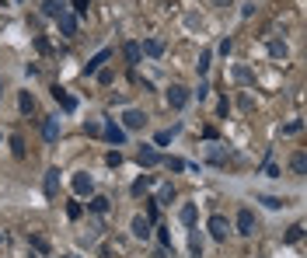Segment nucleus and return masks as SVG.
<instances>
[{"label":"nucleus","mask_w":307,"mask_h":258,"mask_svg":"<svg viewBox=\"0 0 307 258\" xmlns=\"http://www.w3.org/2000/svg\"><path fill=\"white\" fill-rule=\"evenodd\" d=\"M206 230H210L216 241H224L227 238V230H230V223H227V217H220V213H213L210 217V223H206Z\"/></svg>","instance_id":"f257e3e1"},{"label":"nucleus","mask_w":307,"mask_h":258,"mask_svg":"<svg viewBox=\"0 0 307 258\" xmlns=\"http://www.w3.org/2000/svg\"><path fill=\"white\" fill-rule=\"evenodd\" d=\"M101 133H105V139H108L112 147H122V143H126V129H122V126H115V119L105 122V129H101Z\"/></svg>","instance_id":"f03ea898"},{"label":"nucleus","mask_w":307,"mask_h":258,"mask_svg":"<svg viewBox=\"0 0 307 258\" xmlns=\"http://www.w3.org/2000/svg\"><path fill=\"white\" fill-rule=\"evenodd\" d=\"M70 185H74L77 196H95V181H91V175H87V171L74 175V181H70Z\"/></svg>","instance_id":"7ed1b4c3"},{"label":"nucleus","mask_w":307,"mask_h":258,"mask_svg":"<svg viewBox=\"0 0 307 258\" xmlns=\"http://www.w3.org/2000/svg\"><path fill=\"white\" fill-rule=\"evenodd\" d=\"M164 98H168V105H171V108H185V101H189V91H185L182 84H171Z\"/></svg>","instance_id":"20e7f679"},{"label":"nucleus","mask_w":307,"mask_h":258,"mask_svg":"<svg viewBox=\"0 0 307 258\" xmlns=\"http://www.w3.org/2000/svg\"><path fill=\"white\" fill-rule=\"evenodd\" d=\"M237 234H245V238L255 234V213L251 209H237Z\"/></svg>","instance_id":"39448f33"},{"label":"nucleus","mask_w":307,"mask_h":258,"mask_svg":"<svg viewBox=\"0 0 307 258\" xmlns=\"http://www.w3.org/2000/svg\"><path fill=\"white\" fill-rule=\"evenodd\" d=\"M122 126H126V129H143V126H147V115H143L140 108H126V115H122Z\"/></svg>","instance_id":"423d86ee"},{"label":"nucleus","mask_w":307,"mask_h":258,"mask_svg":"<svg viewBox=\"0 0 307 258\" xmlns=\"http://www.w3.org/2000/svg\"><path fill=\"white\" fill-rule=\"evenodd\" d=\"M42 189H46V196H49V199H56V192H59V168H49V171H46Z\"/></svg>","instance_id":"0eeeda50"},{"label":"nucleus","mask_w":307,"mask_h":258,"mask_svg":"<svg viewBox=\"0 0 307 258\" xmlns=\"http://www.w3.org/2000/svg\"><path fill=\"white\" fill-rule=\"evenodd\" d=\"M108 56H112V49H101V53H95L91 60L84 63V77H87V74H98V70H101V63L108 60Z\"/></svg>","instance_id":"6e6552de"},{"label":"nucleus","mask_w":307,"mask_h":258,"mask_svg":"<svg viewBox=\"0 0 307 258\" xmlns=\"http://www.w3.org/2000/svg\"><path fill=\"white\" fill-rule=\"evenodd\" d=\"M136 160H140V168H154V164H161V154H157L154 147H140Z\"/></svg>","instance_id":"1a4fd4ad"},{"label":"nucleus","mask_w":307,"mask_h":258,"mask_svg":"<svg viewBox=\"0 0 307 258\" xmlns=\"http://www.w3.org/2000/svg\"><path fill=\"white\" fill-rule=\"evenodd\" d=\"M56 25H59L63 35H77V14H67V11H63V14L56 18Z\"/></svg>","instance_id":"9d476101"},{"label":"nucleus","mask_w":307,"mask_h":258,"mask_svg":"<svg viewBox=\"0 0 307 258\" xmlns=\"http://www.w3.org/2000/svg\"><path fill=\"white\" fill-rule=\"evenodd\" d=\"M53 98L59 101V108H63V112H74V108H77V98H70V95H67V91H63L59 84L53 87Z\"/></svg>","instance_id":"9b49d317"},{"label":"nucleus","mask_w":307,"mask_h":258,"mask_svg":"<svg viewBox=\"0 0 307 258\" xmlns=\"http://www.w3.org/2000/svg\"><path fill=\"white\" fill-rule=\"evenodd\" d=\"M133 238H140V241L150 238V220L147 217H133Z\"/></svg>","instance_id":"f8f14e48"},{"label":"nucleus","mask_w":307,"mask_h":258,"mask_svg":"<svg viewBox=\"0 0 307 258\" xmlns=\"http://www.w3.org/2000/svg\"><path fill=\"white\" fill-rule=\"evenodd\" d=\"M42 136H46V143H56V139H59V119H46Z\"/></svg>","instance_id":"ddd939ff"},{"label":"nucleus","mask_w":307,"mask_h":258,"mask_svg":"<svg viewBox=\"0 0 307 258\" xmlns=\"http://www.w3.org/2000/svg\"><path fill=\"white\" fill-rule=\"evenodd\" d=\"M140 49H143L147 56H154V60H157V56H164V42H161V39H147Z\"/></svg>","instance_id":"4468645a"},{"label":"nucleus","mask_w":307,"mask_h":258,"mask_svg":"<svg viewBox=\"0 0 307 258\" xmlns=\"http://www.w3.org/2000/svg\"><path fill=\"white\" fill-rule=\"evenodd\" d=\"M122 53H126V63H140V56H143V49H140V42H126V49H122Z\"/></svg>","instance_id":"2eb2a0df"},{"label":"nucleus","mask_w":307,"mask_h":258,"mask_svg":"<svg viewBox=\"0 0 307 258\" xmlns=\"http://www.w3.org/2000/svg\"><path fill=\"white\" fill-rule=\"evenodd\" d=\"M290 171H293V175H307V157L304 154H293V157H290Z\"/></svg>","instance_id":"dca6fc26"},{"label":"nucleus","mask_w":307,"mask_h":258,"mask_svg":"<svg viewBox=\"0 0 307 258\" xmlns=\"http://www.w3.org/2000/svg\"><path fill=\"white\" fill-rule=\"evenodd\" d=\"M178 220H182L185 227H195V206L185 202V206H182V213H178Z\"/></svg>","instance_id":"f3484780"},{"label":"nucleus","mask_w":307,"mask_h":258,"mask_svg":"<svg viewBox=\"0 0 307 258\" xmlns=\"http://www.w3.org/2000/svg\"><path fill=\"white\" fill-rule=\"evenodd\" d=\"M189 251H192V258H203V238H199V230L189 234Z\"/></svg>","instance_id":"a211bd4d"},{"label":"nucleus","mask_w":307,"mask_h":258,"mask_svg":"<svg viewBox=\"0 0 307 258\" xmlns=\"http://www.w3.org/2000/svg\"><path fill=\"white\" fill-rule=\"evenodd\" d=\"M42 14H46V18H59V14H63V4H59V0H46V4H42Z\"/></svg>","instance_id":"6ab92c4d"},{"label":"nucleus","mask_w":307,"mask_h":258,"mask_svg":"<svg viewBox=\"0 0 307 258\" xmlns=\"http://www.w3.org/2000/svg\"><path fill=\"white\" fill-rule=\"evenodd\" d=\"M18 108H21V115H32L35 101H32V95H28V91H21V95H18Z\"/></svg>","instance_id":"aec40b11"},{"label":"nucleus","mask_w":307,"mask_h":258,"mask_svg":"<svg viewBox=\"0 0 307 258\" xmlns=\"http://www.w3.org/2000/svg\"><path fill=\"white\" fill-rule=\"evenodd\" d=\"M171 199H174V189H171V185H161V189H157V199H154V202H157V206H168Z\"/></svg>","instance_id":"412c9836"},{"label":"nucleus","mask_w":307,"mask_h":258,"mask_svg":"<svg viewBox=\"0 0 307 258\" xmlns=\"http://www.w3.org/2000/svg\"><path fill=\"white\" fill-rule=\"evenodd\" d=\"M150 185H154V181L147 178V175H143V178H136V181H133V189H129V192H133V196L140 199V196H143V192H147V189H150Z\"/></svg>","instance_id":"4be33fe9"},{"label":"nucleus","mask_w":307,"mask_h":258,"mask_svg":"<svg viewBox=\"0 0 307 258\" xmlns=\"http://www.w3.org/2000/svg\"><path fill=\"white\" fill-rule=\"evenodd\" d=\"M269 56H276V60H287V42H269Z\"/></svg>","instance_id":"5701e85b"},{"label":"nucleus","mask_w":307,"mask_h":258,"mask_svg":"<svg viewBox=\"0 0 307 258\" xmlns=\"http://www.w3.org/2000/svg\"><path fill=\"white\" fill-rule=\"evenodd\" d=\"M174 133H178V129H161V133L154 136V147H168V143H171V136H174Z\"/></svg>","instance_id":"b1692460"},{"label":"nucleus","mask_w":307,"mask_h":258,"mask_svg":"<svg viewBox=\"0 0 307 258\" xmlns=\"http://www.w3.org/2000/svg\"><path fill=\"white\" fill-rule=\"evenodd\" d=\"M300 238H304V223H293V227L287 230V244H297Z\"/></svg>","instance_id":"393cba45"},{"label":"nucleus","mask_w":307,"mask_h":258,"mask_svg":"<svg viewBox=\"0 0 307 258\" xmlns=\"http://www.w3.org/2000/svg\"><path fill=\"white\" fill-rule=\"evenodd\" d=\"M258 202H262V206H269V209H283V206H287L279 196H258Z\"/></svg>","instance_id":"a878e982"},{"label":"nucleus","mask_w":307,"mask_h":258,"mask_svg":"<svg viewBox=\"0 0 307 258\" xmlns=\"http://www.w3.org/2000/svg\"><path fill=\"white\" fill-rule=\"evenodd\" d=\"M234 80H237V84H251L255 77H251L248 66H234Z\"/></svg>","instance_id":"bb28decb"},{"label":"nucleus","mask_w":307,"mask_h":258,"mask_svg":"<svg viewBox=\"0 0 307 258\" xmlns=\"http://www.w3.org/2000/svg\"><path fill=\"white\" fill-rule=\"evenodd\" d=\"M164 168H168V171H185L189 164H185L182 157H164Z\"/></svg>","instance_id":"cd10ccee"},{"label":"nucleus","mask_w":307,"mask_h":258,"mask_svg":"<svg viewBox=\"0 0 307 258\" xmlns=\"http://www.w3.org/2000/svg\"><path fill=\"white\" fill-rule=\"evenodd\" d=\"M87 206H91L95 213H105V209H108V199H105V196H91V202H87Z\"/></svg>","instance_id":"c85d7f7f"},{"label":"nucleus","mask_w":307,"mask_h":258,"mask_svg":"<svg viewBox=\"0 0 307 258\" xmlns=\"http://www.w3.org/2000/svg\"><path fill=\"white\" fill-rule=\"evenodd\" d=\"M210 53H199V63H195V70H199V74H206V70H210Z\"/></svg>","instance_id":"c756f323"},{"label":"nucleus","mask_w":307,"mask_h":258,"mask_svg":"<svg viewBox=\"0 0 307 258\" xmlns=\"http://www.w3.org/2000/svg\"><path fill=\"white\" fill-rule=\"evenodd\" d=\"M84 133L87 136H101V122H84Z\"/></svg>","instance_id":"7c9ffc66"},{"label":"nucleus","mask_w":307,"mask_h":258,"mask_svg":"<svg viewBox=\"0 0 307 258\" xmlns=\"http://www.w3.org/2000/svg\"><path fill=\"white\" fill-rule=\"evenodd\" d=\"M262 171H266L269 178H279V164H276V160H266V168H262Z\"/></svg>","instance_id":"2f4dec72"},{"label":"nucleus","mask_w":307,"mask_h":258,"mask_svg":"<svg viewBox=\"0 0 307 258\" xmlns=\"http://www.w3.org/2000/svg\"><path fill=\"white\" fill-rule=\"evenodd\" d=\"M11 147H14L18 157H25V139H21V136H11Z\"/></svg>","instance_id":"473e14b6"},{"label":"nucleus","mask_w":307,"mask_h":258,"mask_svg":"<svg viewBox=\"0 0 307 258\" xmlns=\"http://www.w3.org/2000/svg\"><path fill=\"white\" fill-rule=\"evenodd\" d=\"M105 164H108V168H119V164H122V154H119V150H112V154L105 157Z\"/></svg>","instance_id":"72a5a7b5"},{"label":"nucleus","mask_w":307,"mask_h":258,"mask_svg":"<svg viewBox=\"0 0 307 258\" xmlns=\"http://www.w3.org/2000/svg\"><path fill=\"white\" fill-rule=\"evenodd\" d=\"M300 126H304L300 119H297V122H287V126H283V133H287V136H290V133H300Z\"/></svg>","instance_id":"f704fd0d"},{"label":"nucleus","mask_w":307,"mask_h":258,"mask_svg":"<svg viewBox=\"0 0 307 258\" xmlns=\"http://www.w3.org/2000/svg\"><path fill=\"white\" fill-rule=\"evenodd\" d=\"M32 248H35V251H49V244H46L42 238H32Z\"/></svg>","instance_id":"c9c22d12"},{"label":"nucleus","mask_w":307,"mask_h":258,"mask_svg":"<svg viewBox=\"0 0 307 258\" xmlns=\"http://www.w3.org/2000/svg\"><path fill=\"white\" fill-rule=\"evenodd\" d=\"M206 95H210V84H206V80H203V84H199V91H195V98L203 101V98H206Z\"/></svg>","instance_id":"e433bc0d"},{"label":"nucleus","mask_w":307,"mask_h":258,"mask_svg":"<svg viewBox=\"0 0 307 258\" xmlns=\"http://www.w3.org/2000/svg\"><path fill=\"white\" fill-rule=\"evenodd\" d=\"M74 11L77 14H87V0H74Z\"/></svg>","instance_id":"4c0bfd02"},{"label":"nucleus","mask_w":307,"mask_h":258,"mask_svg":"<svg viewBox=\"0 0 307 258\" xmlns=\"http://www.w3.org/2000/svg\"><path fill=\"white\" fill-rule=\"evenodd\" d=\"M67 213H70V220H77V217H80V206H77V202H70V206H67Z\"/></svg>","instance_id":"58836bf2"},{"label":"nucleus","mask_w":307,"mask_h":258,"mask_svg":"<svg viewBox=\"0 0 307 258\" xmlns=\"http://www.w3.org/2000/svg\"><path fill=\"white\" fill-rule=\"evenodd\" d=\"M0 244H4V230H0Z\"/></svg>","instance_id":"ea45409f"},{"label":"nucleus","mask_w":307,"mask_h":258,"mask_svg":"<svg viewBox=\"0 0 307 258\" xmlns=\"http://www.w3.org/2000/svg\"><path fill=\"white\" fill-rule=\"evenodd\" d=\"M67 258H77V255H67Z\"/></svg>","instance_id":"a19ab883"},{"label":"nucleus","mask_w":307,"mask_h":258,"mask_svg":"<svg viewBox=\"0 0 307 258\" xmlns=\"http://www.w3.org/2000/svg\"><path fill=\"white\" fill-rule=\"evenodd\" d=\"M59 4H63V0H59Z\"/></svg>","instance_id":"79ce46f5"}]
</instances>
